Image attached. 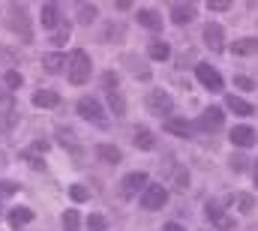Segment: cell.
I'll return each mask as SVG.
<instances>
[{
    "instance_id": "6da1fadb",
    "label": "cell",
    "mask_w": 258,
    "mask_h": 231,
    "mask_svg": "<svg viewBox=\"0 0 258 231\" xmlns=\"http://www.w3.org/2000/svg\"><path fill=\"white\" fill-rule=\"evenodd\" d=\"M90 57H87V51H81V48H75L69 57H66V75H69V84H84L87 78H90Z\"/></svg>"
},
{
    "instance_id": "7a4b0ae2",
    "label": "cell",
    "mask_w": 258,
    "mask_h": 231,
    "mask_svg": "<svg viewBox=\"0 0 258 231\" xmlns=\"http://www.w3.org/2000/svg\"><path fill=\"white\" fill-rule=\"evenodd\" d=\"M6 27H9L12 33H18L21 42H33V30H30V21H27L24 6H12V12H9V18H6Z\"/></svg>"
},
{
    "instance_id": "3957f363",
    "label": "cell",
    "mask_w": 258,
    "mask_h": 231,
    "mask_svg": "<svg viewBox=\"0 0 258 231\" xmlns=\"http://www.w3.org/2000/svg\"><path fill=\"white\" fill-rule=\"evenodd\" d=\"M165 201H168V189L162 183H147V189L141 192V207L144 210H159V207H165Z\"/></svg>"
},
{
    "instance_id": "277c9868",
    "label": "cell",
    "mask_w": 258,
    "mask_h": 231,
    "mask_svg": "<svg viewBox=\"0 0 258 231\" xmlns=\"http://www.w3.org/2000/svg\"><path fill=\"white\" fill-rule=\"evenodd\" d=\"M144 105H147V111L156 117H168L171 114V108H174V99L168 96V93H162V90H150L147 93V99H144Z\"/></svg>"
},
{
    "instance_id": "5b68a950",
    "label": "cell",
    "mask_w": 258,
    "mask_h": 231,
    "mask_svg": "<svg viewBox=\"0 0 258 231\" xmlns=\"http://www.w3.org/2000/svg\"><path fill=\"white\" fill-rule=\"evenodd\" d=\"M78 114L84 117V120H90V123H96V126H105V111L99 108V102L93 99V96H84V99H78Z\"/></svg>"
},
{
    "instance_id": "8992f818",
    "label": "cell",
    "mask_w": 258,
    "mask_h": 231,
    "mask_svg": "<svg viewBox=\"0 0 258 231\" xmlns=\"http://www.w3.org/2000/svg\"><path fill=\"white\" fill-rule=\"evenodd\" d=\"M222 123H225L222 108L210 105V108H204V114L198 117V123H195V126H198L201 132H210V135H213V132H219V129H222Z\"/></svg>"
},
{
    "instance_id": "52a82bcc",
    "label": "cell",
    "mask_w": 258,
    "mask_h": 231,
    "mask_svg": "<svg viewBox=\"0 0 258 231\" xmlns=\"http://www.w3.org/2000/svg\"><path fill=\"white\" fill-rule=\"evenodd\" d=\"M195 78H198L210 93H219V90H222V75H219L213 66H207V63H198V66H195Z\"/></svg>"
},
{
    "instance_id": "ba28073f",
    "label": "cell",
    "mask_w": 258,
    "mask_h": 231,
    "mask_svg": "<svg viewBox=\"0 0 258 231\" xmlns=\"http://www.w3.org/2000/svg\"><path fill=\"white\" fill-rule=\"evenodd\" d=\"M141 189H147V174L144 171H129L123 180H120V195L123 198H135Z\"/></svg>"
},
{
    "instance_id": "9c48e42d",
    "label": "cell",
    "mask_w": 258,
    "mask_h": 231,
    "mask_svg": "<svg viewBox=\"0 0 258 231\" xmlns=\"http://www.w3.org/2000/svg\"><path fill=\"white\" fill-rule=\"evenodd\" d=\"M204 210H207V219H213V225H216L219 231H231L234 228V219L222 213V204H219V201H207Z\"/></svg>"
},
{
    "instance_id": "30bf717a",
    "label": "cell",
    "mask_w": 258,
    "mask_h": 231,
    "mask_svg": "<svg viewBox=\"0 0 258 231\" xmlns=\"http://www.w3.org/2000/svg\"><path fill=\"white\" fill-rule=\"evenodd\" d=\"M201 36H204V45L210 48V51H222L225 48V39H222V27L219 24H204V30H201Z\"/></svg>"
},
{
    "instance_id": "8fae6325",
    "label": "cell",
    "mask_w": 258,
    "mask_h": 231,
    "mask_svg": "<svg viewBox=\"0 0 258 231\" xmlns=\"http://www.w3.org/2000/svg\"><path fill=\"white\" fill-rule=\"evenodd\" d=\"M258 141V132L252 126H234L231 129V144L234 147H252Z\"/></svg>"
},
{
    "instance_id": "7c38bea8",
    "label": "cell",
    "mask_w": 258,
    "mask_h": 231,
    "mask_svg": "<svg viewBox=\"0 0 258 231\" xmlns=\"http://www.w3.org/2000/svg\"><path fill=\"white\" fill-rule=\"evenodd\" d=\"M135 18H138V24H141V27H147V30H153V33H159V30H162V15H159L156 9H138V12H135Z\"/></svg>"
},
{
    "instance_id": "4fadbf2b",
    "label": "cell",
    "mask_w": 258,
    "mask_h": 231,
    "mask_svg": "<svg viewBox=\"0 0 258 231\" xmlns=\"http://www.w3.org/2000/svg\"><path fill=\"white\" fill-rule=\"evenodd\" d=\"M165 132H171V135H177V138H189V135H192V123H189L186 117H168V120H165Z\"/></svg>"
},
{
    "instance_id": "5bb4252c",
    "label": "cell",
    "mask_w": 258,
    "mask_h": 231,
    "mask_svg": "<svg viewBox=\"0 0 258 231\" xmlns=\"http://www.w3.org/2000/svg\"><path fill=\"white\" fill-rule=\"evenodd\" d=\"M171 21L174 24H189V21H195V6L192 3H174L171 6Z\"/></svg>"
},
{
    "instance_id": "9a60e30c",
    "label": "cell",
    "mask_w": 258,
    "mask_h": 231,
    "mask_svg": "<svg viewBox=\"0 0 258 231\" xmlns=\"http://www.w3.org/2000/svg\"><path fill=\"white\" fill-rule=\"evenodd\" d=\"M33 105L36 108H60V93H54V90H36L33 93Z\"/></svg>"
},
{
    "instance_id": "2e32d148",
    "label": "cell",
    "mask_w": 258,
    "mask_h": 231,
    "mask_svg": "<svg viewBox=\"0 0 258 231\" xmlns=\"http://www.w3.org/2000/svg\"><path fill=\"white\" fill-rule=\"evenodd\" d=\"M225 108H231L234 114H240V117H249L252 111H255V105H249L246 99H240V96H234V93L225 96Z\"/></svg>"
},
{
    "instance_id": "e0dca14e",
    "label": "cell",
    "mask_w": 258,
    "mask_h": 231,
    "mask_svg": "<svg viewBox=\"0 0 258 231\" xmlns=\"http://www.w3.org/2000/svg\"><path fill=\"white\" fill-rule=\"evenodd\" d=\"M39 18H42V27H48V30L57 27L60 24V6L57 3H42V15Z\"/></svg>"
},
{
    "instance_id": "ac0fdd59",
    "label": "cell",
    "mask_w": 258,
    "mask_h": 231,
    "mask_svg": "<svg viewBox=\"0 0 258 231\" xmlns=\"http://www.w3.org/2000/svg\"><path fill=\"white\" fill-rule=\"evenodd\" d=\"M135 147H141V150H153V147H156V135H153L147 126H138V129H135Z\"/></svg>"
},
{
    "instance_id": "d6986e66",
    "label": "cell",
    "mask_w": 258,
    "mask_h": 231,
    "mask_svg": "<svg viewBox=\"0 0 258 231\" xmlns=\"http://www.w3.org/2000/svg\"><path fill=\"white\" fill-rule=\"evenodd\" d=\"M96 156L102 159V162H108V165H117L123 156H120V150L114 147V144H96Z\"/></svg>"
},
{
    "instance_id": "ffe728a7",
    "label": "cell",
    "mask_w": 258,
    "mask_h": 231,
    "mask_svg": "<svg viewBox=\"0 0 258 231\" xmlns=\"http://www.w3.org/2000/svg\"><path fill=\"white\" fill-rule=\"evenodd\" d=\"M18 126V111L15 108H3L0 111V135H9Z\"/></svg>"
},
{
    "instance_id": "44dd1931",
    "label": "cell",
    "mask_w": 258,
    "mask_h": 231,
    "mask_svg": "<svg viewBox=\"0 0 258 231\" xmlns=\"http://www.w3.org/2000/svg\"><path fill=\"white\" fill-rule=\"evenodd\" d=\"M231 51H234L237 57H249V54H258V39H255V36H252V39H237Z\"/></svg>"
},
{
    "instance_id": "7402d4cb",
    "label": "cell",
    "mask_w": 258,
    "mask_h": 231,
    "mask_svg": "<svg viewBox=\"0 0 258 231\" xmlns=\"http://www.w3.org/2000/svg\"><path fill=\"white\" fill-rule=\"evenodd\" d=\"M27 222H33V210L15 207V210L9 213V225H12V228H21V225H27Z\"/></svg>"
},
{
    "instance_id": "603a6c76",
    "label": "cell",
    "mask_w": 258,
    "mask_h": 231,
    "mask_svg": "<svg viewBox=\"0 0 258 231\" xmlns=\"http://www.w3.org/2000/svg\"><path fill=\"white\" fill-rule=\"evenodd\" d=\"M147 54H150V60H168V57H171V48H168V42L156 39V42H150Z\"/></svg>"
},
{
    "instance_id": "cb8c5ba5",
    "label": "cell",
    "mask_w": 258,
    "mask_h": 231,
    "mask_svg": "<svg viewBox=\"0 0 258 231\" xmlns=\"http://www.w3.org/2000/svg\"><path fill=\"white\" fill-rule=\"evenodd\" d=\"M108 105H111V111L117 117L126 114V99L120 96V90H108Z\"/></svg>"
},
{
    "instance_id": "d4e9b609",
    "label": "cell",
    "mask_w": 258,
    "mask_h": 231,
    "mask_svg": "<svg viewBox=\"0 0 258 231\" xmlns=\"http://www.w3.org/2000/svg\"><path fill=\"white\" fill-rule=\"evenodd\" d=\"M42 66H45V72H60L66 66V57L57 54V51H54V54H45V57H42Z\"/></svg>"
},
{
    "instance_id": "484cf974",
    "label": "cell",
    "mask_w": 258,
    "mask_h": 231,
    "mask_svg": "<svg viewBox=\"0 0 258 231\" xmlns=\"http://www.w3.org/2000/svg\"><path fill=\"white\" fill-rule=\"evenodd\" d=\"M234 201H237V210H240V213H252V210H255V198H252L249 192H237Z\"/></svg>"
},
{
    "instance_id": "4316f807",
    "label": "cell",
    "mask_w": 258,
    "mask_h": 231,
    "mask_svg": "<svg viewBox=\"0 0 258 231\" xmlns=\"http://www.w3.org/2000/svg\"><path fill=\"white\" fill-rule=\"evenodd\" d=\"M60 222H63V231H81V216H78V210H66Z\"/></svg>"
},
{
    "instance_id": "83f0119b",
    "label": "cell",
    "mask_w": 258,
    "mask_h": 231,
    "mask_svg": "<svg viewBox=\"0 0 258 231\" xmlns=\"http://www.w3.org/2000/svg\"><path fill=\"white\" fill-rule=\"evenodd\" d=\"M96 6L93 3H81V9H78V24H90V21H96Z\"/></svg>"
},
{
    "instance_id": "f1b7e54d",
    "label": "cell",
    "mask_w": 258,
    "mask_h": 231,
    "mask_svg": "<svg viewBox=\"0 0 258 231\" xmlns=\"http://www.w3.org/2000/svg\"><path fill=\"white\" fill-rule=\"evenodd\" d=\"M174 189L177 192H186L189 189V171L186 168H177V174H174Z\"/></svg>"
},
{
    "instance_id": "f546056e",
    "label": "cell",
    "mask_w": 258,
    "mask_h": 231,
    "mask_svg": "<svg viewBox=\"0 0 258 231\" xmlns=\"http://www.w3.org/2000/svg\"><path fill=\"white\" fill-rule=\"evenodd\" d=\"M87 228H90V231H105V228H108V222H105V216L90 213V216H87Z\"/></svg>"
},
{
    "instance_id": "4dcf8cb0",
    "label": "cell",
    "mask_w": 258,
    "mask_h": 231,
    "mask_svg": "<svg viewBox=\"0 0 258 231\" xmlns=\"http://www.w3.org/2000/svg\"><path fill=\"white\" fill-rule=\"evenodd\" d=\"M123 36V24H108L105 33H102V42H111V39H120Z\"/></svg>"
},
{
    "instance_id": "1f68e13d",
    "label": "cell",
    "mask_w": 258,
    "mask_h": 231,
    "mask_svg": "<svg viewBox=\"0 0 258 231\" xmlns=\"http://www.w3.org/2000/svg\"><path fill=\"white\" fill-rule=\"evenodd\" d=\"M3 81H6V87H9V90H18V87H21V75H18L15 69H9V72L3 75Z\"/></svg>"
},
{
    "instance_id": "d6a6232c",
    "label": "cell",
    "mask_w": 258,
    "mask_h": 231,
    "mask_svg": "<svg viewBox=\"0 0 258 231\" xmlns=\"http://www.w3.org/2000/svg\"><path fill=\"white\" fill-rule=\"evenodd\" d=\"M135 60H138V57H132V54H129V57H126V66L135 72V75H141V78H150V69H147V66H138Z\"/></svg>"
},
{
    "instance_id": "836d02e7",
    "label": "cell",
    "mask_w": 258,
    "mask_h": 231,
    "mask_svg": "<svg viewBox=\"0 0 258 231\" xmlns=\"http://www.w3.org/2000/svg\"><path fill=\"white\" fill-rule=\"evenodd\" d=\"M234 87H237V90H255L258 84L249 78V75H237V78H234Z\"/></svg>"
},
{
    "instance_id": "e575fe53",
    "label": "cell",
    "mask_w": 258,
    "mask_h": 231,
    "mask_svg": "<svg viewBox=\"0 0 258 231\" xmlns=\"http://www.w3.org/2000/svg\"><path fill=\"white\" fill-rule=\"evenodd\" d=\"M21 159H24V162H30V165L36 168V171H42V168H45V162H42V159H36V156H33L30 150H24V153H21Z\"/></svg>"
},
{
    "instance_id": "d590c367",
    "label": "cell",
    "mask_w": 258,
    "mask_h": 231,
    "mask_svg": "<svg viewBox=\"0 0 258 231\" xmlns=\"http://www.w3.org/2000/svg\"><path fill=\"white\" fill-rule=\"evenodd\" d=\"M69 195H72V201H87V198H90V192H87L84 186H72Z\"/></svg>"
},
{
    "instance_id": "8d00e7d4",
    "label": "cell",
    "mask_w": 258,
    "mask_h": 231,
    "mask_svg": "<svg viewBox=\"0 0 258 231\" xmlns=\"http://www.w3.org/2000/svg\"><path fill=\"white\" fill-rule=\"evenodd\" d=\"M15 192H18L15 180H0V195H15Z\"/></svg>"
},
{
    "instance_id": "74e56055",
    "label": "cell",
    "mask_w": 258,
    "mask_h": 231,
    "mask_svg": "<svg viewBox=\"0 0 258 231\" xmlns=\"http://www.w3.org/2000/svg\"><path fill=\"white\" fill-rule=\"evenodd\" d=\"M207 6H210L213 12H225V9H231V3H228V0H210Z\"/></svg>"
},
{
    "instance_id": "f35d334b",
    "label": "cell",
    "mask_w": 258,
    "mask_h": 231,
    "mask_svg": "<svg viewBox=\"0 0 258 231\" xmlns=\"http://www.w3.org/2000/svg\"><path fill=\"white\" fill-rule=\"evenodd\" d=\"M66 39H69V27H63V30H57V33L51 36V42H54V45H66Z\"/></svg>"
},
{
    "instance_id": "ab89813d",
    "label": "cell",
    "mask_w": 258,
    "mask_h": 231,
    "mask_svg": "<svg viewBox=\"0 0 258 231\" xmlns=\"http://www.w3.org/2000/svg\"><path fill=\"white\" fill-rule=\"evenodd\" d=\"M102 81H105V87H108V90H117V75H114V72H105V75H102Z\"/></svg>"
},
{
    "instance_id": "60d3db41",
    "label": "cell",
    "mask_w": 258,
    "mask_h": 231,
    "mask_svg": "<svg viewBox=\"0 0 258 231\" xmlns=\"http://www.w3.org/2000/svg\"><path fill=\"white\" fill-rule=\"evenodd\" d=\"M228 165H231V171H243V168H246V159H243V156H231Z\"/></svg>"
},
{
    "instance_id": "b9f144b4",
    "label": "cell",
    "mask_w": 258,
    "mask_h": 231,
    "mask_svg": "<svg viewBox=\"0 0 258 231\" xmlns=\"http://www.w3.org/2000/svg\"><path fill=\"white\" fill-rule=\"evenodd\" d=\"M162 231H186V228H183L180 222H165V225H162Z\"/></svg>"
},
{
    "instance_id": "7bdbcfd3",
    "label": "cell",
    "mask_w": 258,
    "mask_h": 231,
    "mask_svg": "<svg viewBox=\"0 0 258 231\" xmlns=\"http://www.w3.org/2000/svg\"><path fill=\"white\" fill-rule=\"evenodd\" d=\"M33 150H36V153H45V150H48V141H33Z\"/></svg>"
},
{
    "instance_id": "ee69618b",
    "label": "cell",
    "mask_w": 258,
    "mask_h": 231,
    "mask_svg": "<svg viewBox=\"0 0 258 231\" xmlns=\"http://www.w3.org/2000/svg\"><path fill=\"white\" fill-rule=\"evenodd\" d=\"M252 174H255V186H258V162H255V171H252Z\"/></svg>"
},
{
    "instance_id": "f6af8a7d",
    "label": "cell",
    "mask_w": 258,
    "mask_h": 231,
    "mask_svg": "<svg viewBox=\"0 0 258 231\" xmlns=\"http://www.w3.org/2000/svg\"><path fill=\"white\" fill-rule=\"evenodd\" d=\"M3 165H6V159H3V153H0V168H3Z\"/></svg>"
},
{
    "instance_id": "bcb514c9",
    "label": "cell",
    "mask_w": 258,
    "mask_h": 231,
    "mask_svg": "<svg viewBox=\"0 0 258 231\" xmlns=\"http://www.w3.org/2000/svg\"><path fill=\"white\" fill-rule=\"evenodd\" d=\"M3 99H6V93H3V90H0V102H3Z\"/></svg>"
}]
</instances>
